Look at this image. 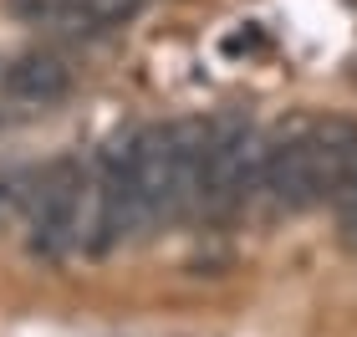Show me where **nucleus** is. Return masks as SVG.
Returning a JSON list of instances; mask_svg holds the SVG:
<instances>
[{
  "mask_svg": "<svg viewBox=\"0 0 357 337\" xmlns=\"http://www.w3.org/2000/svg\"><path fill=\"white\" fill-rule=\"evenodd\" d=\"M332 204H337V220H342L347 246H357V169H352V179L342 184V195H337Z\"/></svg>",
  "mask_w": 357,
  "mask_h": 337,
  "instance_id": "4",
  "label": "nucleus"
},
{
  "mask_svg": "<svg viewBox=\"0 0 357 337\" xmlns=\"http://www.w3.org/2000/svg\"><path fill=\"white\" fill-rule=\"evenodd\" d=\"M357 169V123L352 118H301L271 133L266 200L275 210H312L337 200Z\"/></svg>",
  "mask_w": 357,
  "mask_h": 337,
  "instance_id": "1",
  "label": "nucleus"
},
{
  "mask_svg": "<svg viewBox=\"0 0 357 337\" xmlns=\"http://www.w3.org/2000/svg\"><path fill=\"white\" fill-rule=\"evenodd\" d=\"M0 87H6L10 103L52 107V103H61L72 92V67L56 52H21L6 72H0Z\"/></svg>",
  "mask_w": 357,
  "mask_h": 337,
  "instance_id": "2",
  "label": "nucleus"
},
{
  "mask_svg": "<svg viewBox=\"0 0 357 337\" xmlns=\"http://www.w3.org/2000/svg\"><path fill=\"white\" fill-rule=\"evenodd\" d=\"M149 0H61L56 6V26L77 31V36H97V31L128 26Z\"/></svg>",
  "mask_w": 357,
  "mask_h": 337,
  "instance_id": "3",
  "label": "nucleus"
}]
</instances>
